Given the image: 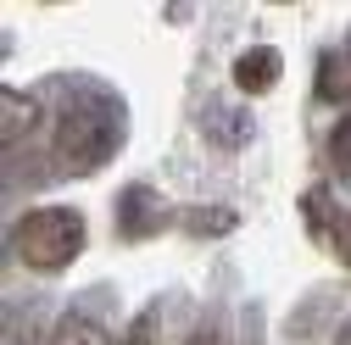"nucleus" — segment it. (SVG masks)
Wrapping results in <instances>:
<instances>
[{
  "label": "nucleus",
  "mask_w": 351,
  "mask_h": 345,
  "mask_svg": "<svg viewBox=\"0 0 351 345\" xmlns=\"http://www.w3.org/2000/svg\"><path fill=\"white\" fill-rule=\"evenodd\" d=\"M123 128H128L123 101L106 84H84V95L56 112V134H51L56 172L62 179H90V172H101L123 145Z\"/></svg>",
  "instance_id": "nucleus-1"
},
{
  "label": "nucleus",
  "mask_w": 351,
  "mask_h": 345,
  "mask_svg": "<svg viewBox=\"0 0 351 345\" xmlns=\"http://www.w3.org/2000/svg\"><path fill=\"white\" fill-rule=\"evenodd\" d=\"M84 240H90V229H84V212H73V206H34L12 223V251L28 273L73 268Z\"/></svg>",
  "instance_id": "nucleus-2"
},
{
  "label": "nucleus",
  "mask_w": 351,
  "mask_h": 345,
  "mask_svg": "<svg viewBox=\"0 0 351 345\" xmlns=\"http://www.w3.org/2000/svg\"><path fill=\"white\" fill-rule=\"evenodd\" d=\"M301 223H306V234H313L324 251L351 256V212H346L324 184H313V190L301 195Z\"/></svg>",
  "instance_id": "nucleus-3"
},
{
  "label": "nucleus",
  "mask_w": 351,
  "mask_h": 345,
  "mask_svg": "<svg viewBox=\"0 0 351 345\" xmlns=\"http://www.w3.org/2000/svg\"><path fill=\"white\" fill-rule=\"evenodd\" d=\"M279 78H285V56L274 45H251L234 56V90L240 95H268Z\"/></svg>",
  "instance_id": "nucleus-4"
},
{
  "label": "nucleus",
  "mask_w": 351,
  "mask_h": 345,
  "mask_svg": "<svg viewBox=\"0 0 351 345\" xmlns=\"http://www.w3.org/2000/svg\"><path fill=\"white\" fill-rule=\"evenodd\" d=\"M167 223V212H151V190H128L123 201H117V229L128 234V240H145V234H156Z\"/></svg>",
  "instance_id": "nucleus-5"
},
{
  "label": "nucleus",
  "mask_w": 351,
  "mask_h": 345,
  "mask_svg": "<svg viewBox=\"0 0 351 345\" xmlns=\"http://www.w3.org/2000/svg\"><path fill=\"white\" fill-rule=\"evenodd\" d=\"M39 123V101L23 95V90H6L0 95V134H6V145H23V134Z\"/></svg>",
  "instance_id": "nucleus-6"
},
{
  "label": "nucleus",
  "mask_w": 351,
  "mask_h": 345,
  "mask_svg": "<svg viewBox=\"0 0 351 345\" xmlns=\"http://www.w3.org/2000/svg\"><path fill=\"white\" fill-rule=\"evenodd\" d=\"M179 229L195 234V240L234 234V229H240V212H229V206H190V212H179Z\"/></svg>",
  "instance_id": "nucleus-7"
},
{
  "label": "nucleus",
  "mask_w": 351,
  "mask_h": 345,
  "mask_svg": "<svg viewBox=\"0 0 351 345\" xmlns=\"http://www.w3.org/2000/svg\"><path fill=\"white\" fill-rule=\"evenodd\" d=\"M45 345H117V340H112V334H106L95 318H84V312H67V318L51 329V340H45Z\"/></svg>",
  "instance_id": "nucleus-8"
},
{
  "label": "nucleus",
  "mask_w": 351,
  "mask_h": 345,
  "mask_svg": "<svg viewBox=\"0 0 351 345\" xmlns=\"http://www.w3.org/2000/svg\"><path fill=\"white\" fill-rule=\"evenodd\" d=\"M329 162H335V172H346V179H351V112L329 128Z\"/></svg>",
  "instance_id": "nucleus-9"
},
{
  "label": "nucleus",
  "mask_w": 351,
  "mask_h": 345,
  "mask_svg": "<svg viewBox=\"0 0 351 345\" xmlns=\"http://www.w3.org/2000/svg\"><path fill=\"white\" fill-rule=\"evenodd\" d=\"M117 345H156V307H151V312H140L134 323H128Z\"/></svg>",
  "instance_id": "nucleus-10"
},
{
  "label": "nucleus",
  "mask_w": 351,
  "mask_h": 345,
  "mask_svg": "<svg viewBox=\"0 0 351 345\" xmlns=\"http://www.w3.org/2000/svg\"><path fill=\"white\" fill-rule=\"evenodd\" d=\"M335 345H351V323H346V329H340V340H335Z\"/></svg>",
  "instance_id": "nucleus-11"
},
{
  "label": "nucleus",
  "mask_w": 351,
  "mask_h": 345,
  "mask_svg": "<svg viewBox=\"0 0 351 345\" xmlns=\"http://www.w3.org/2000/svg\"><path fill=\"white\" fill-rule=\"evenodd\" d=\"M346 56H351V34H346Z\"/></svg>",
  "instance_id": "nucleus-12"
},
{
  "label": "nucleus",
  "mask_w": 351,
  "mask_h": 345,
  "mask_svg": "<svg viewBox=\"0 0 351 345\" xmlns=\"http://www.w3.org/2000/svg\"><path fill=\"white\" fill-rule=\"evenodd\" d=\"M346 262H351V256H346Z\"/></svg>",
  "instance_id": "nucleus-13"
}]
</instances>
